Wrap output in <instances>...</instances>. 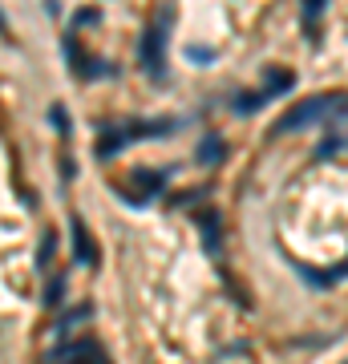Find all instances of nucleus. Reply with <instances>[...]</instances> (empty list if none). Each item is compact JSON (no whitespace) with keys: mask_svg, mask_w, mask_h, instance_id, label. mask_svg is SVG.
<instances>
[{"mask_svg":"<svg viewBox=\"0 0 348 364\" xmlns=\"http://www.w3.org/2000/svg\"><path fill=\"white\" fill-rule=\"evenodd\" d=\"M69 231H73V255H78L81 267H97V247H93L90 231L81 219H69Z\"/></svg>","mask_w":348,"mask_h":364,"instance_id":"3","label":"nucleus"},{"mask_svg":"<svg viewBox=\"0 0 348 364\" xmlns=\"http://www.w3.org/2000/svg\"><path fill=\"white\" fill-rule=\"evenodd\" d=\"M69 364H105V352L93 340H81V344L69 348Z\"/></svg>","mask_w":348,"mask_h":364,"instance_id":"4","label":"nucleus"},{"mask_svg":"<svg viewBox=\"0 0 348 364\" xmlns=\"http://www.w3.org/2000/svg\"><path fill=\"white\" fill-rule=\"evenodd\" d=\"M49 117L57 122V134H65V130H69V126H65V109H61V105H53V109H49Z\"/></svg>","mask_w":348,"mask_h":364,"instance_id":"7","label":"nucleus"},{"mask_svg":"<svg viewBox=\"0 0 348 364\" xmlns=\"http://www.w3.org/2000/svg\"><path fill=\"white\" fill-rule=\"evenodd\" d=\"M138 53H142L146 77H154V81L167 77V28H162V21H154V25L142 33V45H138Z\"/></svg>","mask_w":348,"mask_h":364,"instance_id":"2","label":"nucleus"},{"mask_svg":"<svg viewBox=\"0 0 348 364\" xmlns=\"http://www.w3.org/2000/svg\"><path fill=\"white\" fill-rule=\"evenodd\" d=\"M219 154H223V142H219V138H215V134H211V138H203V150H199V158L215 166V162H219Z\"/></svg>","mask_w":348,"mask_h":364,"instance_id":"6","label":"nucleus"},{"mask_svg":"<svg viewBox=\"0 0 348 364\" xmlns=\"http://www.w3.org/2000/svg\"><path fill=\"white\" fill-rule=\"evenodd\" d=\"M320 4H324V0H308V4H304V9H308V25H316V13H320Z\"/></svg>","mask_w":348,"mask_h":364,"instance_id":"8","label":"nucleus"},{"mask_svg":"<svg viewBox=\"0 0 348 364\" xmlns=\"http://www.w3.org/2000/svg\"><path fill=\"white\" fill-rule=\"evenodd\" d=\"M4 28H9V21H4V13H0V33H4Z\"/></svg>","mask_w":348,"mask_h":364,"instance_id":"9","label":"nucleus"},{"mask_svg":"<svg viewBox=\"0 0 348 364\" xmlns=\"http://www.w3.org/2000/svg\"><path fill=\"white\" fill-rule=\"evenodd\" d=\"M340 109H348V93H320V97H308V102L292 105L280 122H275V138L280 134H292V130H304V126H312V122H320V117H332L340 114Z\"/></svg>","mask_w":348,"mask_h":364,"instance_id":"1","label":"nucleus"},{"mask_svg":"<svg viewBox=\"0 0 348 364\" xmlns=\"http://www.w3.org/2000/svg\"><path fill=\"white\" fill-rule=\"evenodd\" d=\"M215 215H203V219H199V227H203V239H206V251H211V255H219V227H215Z\"/></svg>","mask_w":348,"mask_h":364,"instance_id":"5","label":"nucleus"}]
</instances>
